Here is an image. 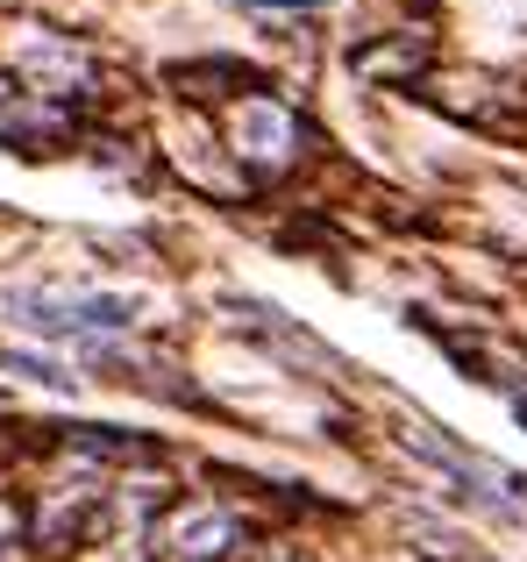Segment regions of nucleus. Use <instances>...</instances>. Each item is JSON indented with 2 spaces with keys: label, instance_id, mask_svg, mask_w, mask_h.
I'll use <instances>...</instances> for the list:
<instances>
[{
  "label": "nucleus",
  "instance_id": "1",
  "mask_svg": "<svg viewBox=\"0 0 527 562\" xmlns=\"http://www.w3.org/2000/svg\"><path fill=\"white\" fill-rule=\"evenodd\" d=\"M0 314L14 321L22 335H43V342L79 349L86 363L114 342V335L136 328V300L128 292H71V285H22L0 292Z\"/></svg>",
  "mask_w": 527,
  "mask_h": 562
},
{
  "label": "nucleus",
  "instance_id": "2",
  "mask_svg": "<svg viewBox=\"0 0 527 562\" xmlns=\"http://www.w3.org/2000/svg\"><path fill=\"white\" fill-rule=\"evenodd\" d=\"M406 449H421V456H428L435 470H449V477L463 484V498H478V513H492V520H527V492H520V477H514V470L485 463L478 449H463V441H449L442 427L414 420V427H406Z\"/></svg>",
  "mask_w": 527,
  "mask_h": 562
},
{
  "label": "nucleus",
  "instance_id": "3",
  "mask_svg": "<svg viewBox=\"0 0 527 562\" xmlns=\"http://www.w3.org/2000/svg\"><path fill=\"white\" fill-rule=\"evenodd\" d=\"M14 79L29 86V100H51V108H65L71 93H86V86H93V57H86L71 36L36 29V36L14 43Z\"/></svg>",
  "mask_w": 527,
  "mask_h": 562
},
{
  "label": "nucleus",
  "instance_id": "4",
  "mask_svg": "<svg viewBox=\"0 0 527 562\" xmlns=\"http://www.w3.org/2000/svg\"><path fill=\"white\" fill-rule=\"evenodd\" d=\"M228 143H236V157L250 171H285L292 157H300L306 128L292 108H278V100H243L236 114H228Z\"/></svg>",
  "mask_w": 527,
  "mask_h": 562
},
{
  "label": "nucleus",
  "instance_id": "5",
  "mask_svg": "<svg viewBox=\"0 0 527 562\" xmlns=\"http://www.w3.org/2000/svg\"><path fill=\"white\" fill-rule=\"evenodd\" d=\"M236 541H243L236 513H228V506H208V498H193V506H179L165 520V555L171 562H222Z\"/></svg>",
  "mask_w": 527,
  "mask_h": 562
},
{
  "label": "nucleus",
  "instance_id": "6",
  "mask_svg": "<svg viewBox=\"0 0 527 562\" xmlns=\"http://www.w3.org/2000/svg\"><path fill=\"white\" fill-rule=\"evenodd\" d=\"M65 136H71V114L51 108V100H14V108H0V143L22 150V157L65 150Z\"/></svg>",
  "mask_w": 527,
  "mask_h": 562
}]
</instances>
